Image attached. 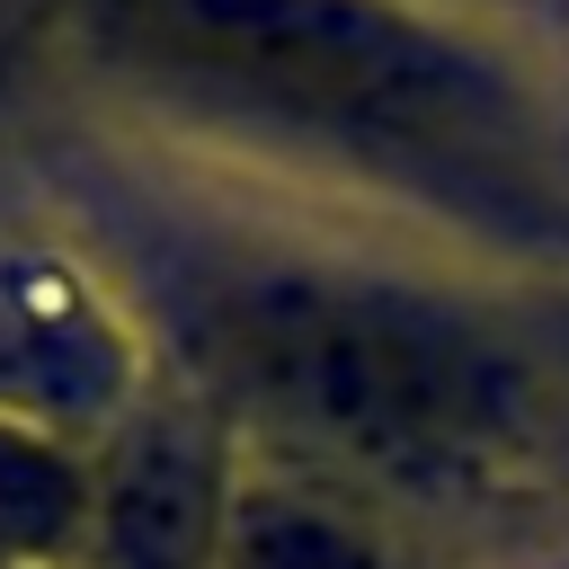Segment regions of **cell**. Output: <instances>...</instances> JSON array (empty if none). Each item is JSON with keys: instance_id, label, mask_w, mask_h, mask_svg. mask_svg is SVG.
<instances>
[{"instance_id": "6da1fadb", "label": "cell", "mask_w": 569, "mask_h": 569, "mask_svg": "<svg viewBox=\"0 0 569 569\" xmlns=\"http://www.w3.org/2000/svg\"><path fill=\"white\" fill-rule=\"evenodd\" d=\"M80 27L107 62L196 107L329 133L445 187L533 178V124L507 62L400 0H80Z\"/></svg>"}, {"instance_id": "7a4b0ae2", "label": "cell", "mask_w": 569, "mask_h": 569, "mask_svg": "<svg viewBox=\"0 0 569 569\" xmlns=\"http://www.w3.org/2000/svg\"><path fill=\"white\" fill-rule=\"evenodd\" d=\"M213 373L276 427L365 453L436 462L498 427V365L445 311H418L356 276L258 267L231 276L204 311Z\"/></svg>"}, {"instance_id": "277c9868", "label": "cell", "mask_w": 569, "mask_h": 569, "mask_svg": "<svg viewBox=\"0 0 569 569\" xmlns=\"http://www.w3.org/2000/svg\"><path fill=\"white\" fill-rule=\"evenodd\" d=\"M98 525L116 542L124 569H196L213 542H222V480H213V453L178 427H151L124 445V462L107 471V498H98Z\"/></svg>"}, {"instance_id": "5b68a950", "label": "cell", "mask_w": 569, "mask_h": 569, "mask_svg": "<svg viewBox=\"0 0 569 569\" xmlns=\"http://www.w3.org/2000/svg\"><path fill=\"white\" fill-rule=\"evenodd\" d=\"M222 560L231 569H382L365 525L311 489H240L222 507Z\"/></svg>"}, {"instance_id": "3957f363", "label": "cell", "mask_w": 569, "mask_h": 569, "mask_svg": "<svg viewBox=\"0 0 569 569\" xmlns=\"http://www.w3.org/2000/svg\"><path fill=\"white\" fill-rule=\"evenodd\" d=\"M124 400V329L107 320V302L36 258V249H0V418L9 427H71V418H107Z\"/></svg>"}, {"instance_id": "8992f818", "label": "cell", "mask_w": 569, "mask_h": 569, "mask_svg": "<svg viewBox=\"0 0 569 569\" xmlns=\"http://www.w3.org/2000/svg\"><path fill=\"white\" fill-rule=\"evenodd\" d=\"M80 507H89V489L62 462V445L0 418V551H53L80 525Z\"/></svg>"}]
</instances>
